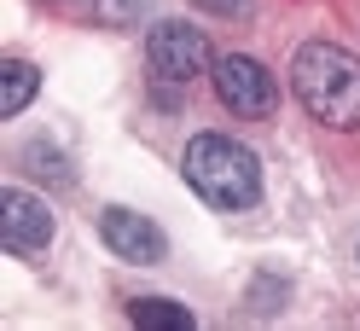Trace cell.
Instances as JSON below:
<instances>
[{
  "instance_id": "cell-5",
  "label": "cell",
  "mask_w": 360,
  "mask_h": 331,
  "mask_svg": "<svg viewBox=\"0 0 360 331\" xmlns=\"http://www.w3.org/2000/svg\"><path fill=\"white\" fill-rule=\"evenodd\" d=\"M0 245H6L12 256H41L53 245V209L41 204L35 192L6 186L0 192Z\"/></svg>"
},
{
  "instance_id": "cell-6",
  "label": "cell",
  "mask_w": 360,
  "mask_h": 331,
  "mask_svg": "<svg viewBox=\"0 0 360 331\" xmlns=\"http://www.w3.org/2000/svg\"><path fill=\"white\" fill-rule=\"evenodd\" d=\"M99 238H105V250L110 256H122V261H140V268H151V261H163L169 256V238L157 221H146L140 209H122V204H110L99 215Z\"/></svg>"
},
{
  "instance_id": "cell-8",
  "label": "cell",
  "mask_w": 360,
  "mask_h": 331,
  "mask_svg": "<svg viewBox=\"0 0 360 331\" xmlns=\"http://www.w3.org/2000/svg\"><path fill=\"white\" fill-rule=\"evenodd\" d=\"M128 320L134 325H151V331H192V308H180L169 297H134L128 302Z\"/></svg>"
},
{
  "instance_id": "cell-9",
  "label": "cell",
  "mask_w": 360,
  "mask_h": 331,
  "mask_svg": "<svg viewBox=\"0 0 360 331\" xmlns=\"http://www.w3.org/2000/svg\"><path fill=\"white\" fill-rule=\"evenodd\" d=\"M140 6H146V0H105V18H110V24H128V18H140Z\"/></svg>"
},
{
  "instance_id": "cell-3",
  "label": "cell",
  "mask_w": 360,
  "mask_h": 331,
  "mask_svg": "<svg viewBox=\"0 0 360 331\" xmlns=\"http://www.w3.org/2000/svg\"><path fill=\"white\" fill-rule=\"evenodd\" d=\"M146 58H151L157 82H192V76L210 70V41H204L198 24L163 18V24H151V35H146Z\"/></svg>"
},
{
  "instance_id": "cell-10",
  "label": "cell",
  "mask_w": 360,
  "mask_h": 331,
  "mask_svg": "<svg viewBox=\"0 0 360 331\" xmlns=\"http://www.w3.org/2000/svg\"><path fill=\"white\" fill-rule=\"evenodd\" d=\"M198 6H204V12H244L250 0H198Z\"/></svg>"
},
{
  "instance_id": "cell-1",
  "label": "cell",
  "mask_w": 360,
  "mask_h": 331,
  "mask_svg": "<svg viewBox=\"0 0 360 331\" xmlns=\"http://www.w3.org/2000/svg\"><path fill=\"white\" fill-rule=\"evenodd\" d=\"M290 87L314 122L326 128H360V58L337 41H308L290 58Z\"/></svg>"
},
{
  "instance_id": "cell-4",
  "label": "cell",
  "mask_w": 360,
  "mask_h": 331,
  "mask_svg": "<svg viewBox=\"0 0 360 331\" xmlns=\"http://www.w3.org/2000/svg\"><path fill=\"white\" fill-rule=\"evenodd\" d=\"M215 93L221 105L233 110V117H274V105H279V87L274 76L262 70V64L250 53H227V58H215Z\"/></svg>"
},
{
  "instance_id": "cell-2",
  "label": "cell",
  "mask_w": 360,
  "mask_h": 331,
  "mask_svg": "<svg viewBox=\"0 0 360 331\" xmlns=\"http://www.w3.org/2000/svg\"><path fill=\"white\" fill-rule=\"evenodd\" d=\"M180 169H186V186L210 209H250L262 197V163L227 134H198Z\"/></svg>"
},
{
  "instance_id": "cell-7",
  "label": "cell",
  "mask_w": 360,
  "mask_h": 331,
  "mask_svg": "<svg viewBox=\"0 0 360 331\" xmlns=\"http://www.w3.org/2000/svg\"><path fill=\"white\" fill-rule=\"evenodd\" d=\"M35 87H41L35 64L30 58H6L0 64V117H18V110L35 99Z\"/></svg>"
}]
</instances>
